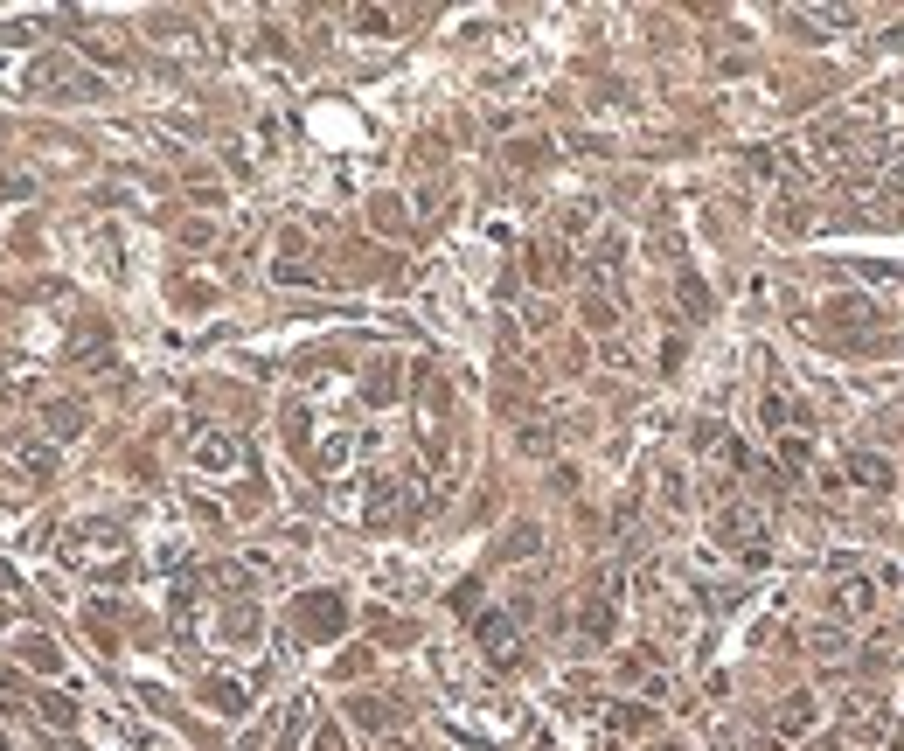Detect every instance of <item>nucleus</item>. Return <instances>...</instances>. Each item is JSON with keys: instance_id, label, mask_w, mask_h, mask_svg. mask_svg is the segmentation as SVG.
Here are the masks:
<instances>
[{"instance_id": "nucleus-1", "label": "nucleus", "mask_w": 904, "mask_h": 751, "mask_svg": "<svg viewBox=\"0 0 904 751\" xmlns=\"http://www.w3.org/2000/svg\"><path fill=\"white\" fill-rule=\"evenodd\" d=\"M119 522H84L77 536H70V557H105V564H119Z\"/></svg>"}, {"instance_id": "nucleus-2", "label": "nucleus", "mask_w": 904, "mask_h": 751, "mask_svg": "<svg viewBox=\"0 0 904 751\" xmlns=\"http://www.w3.org/2000/svg\"><path fill=\"white\" fill-rule=\"evenodd\" d=\"M334 626H341V599H327V592H320V599L300 605V633H306V640H327Z\"/></svg>"}, {"instance_id": "nucleus-3", "label": "nucleus", "mask_w": 904, "mask_h": 751, "mask_svg": "<svg viewBox=\"0 0 904 751\" xmlns=\"http://www.w3.org/2000/svg\"><path fill=\"white\" fill-rule=\"evenodd\" d=\"M195 466H209V473L237 466V439H230V432H202V439H195Z\"/></svg>"}, {"instance_id": "nucleus-4", "label": "nucleus", "mask_w": 904, "mask_h": 751, "mask_svg": "<svg viewBox=\"0 0 904 751\" xmlns=\"http://www.w3.org/2000/svg\"><path fill=\"white\" fill-rule=\"evenodd\" d=\"M480 640H487V654H494V661H508V654H515V633L501 626V612H487V619H480Z\"/></svg>"}, {"instance_id": "nucleus-5", "label": "nucleus", "mask_w": 904, "mask_h": 751, "mask_svg": "<svg viewBox=\"0 0 904 751\" xmlns=\"http://www.w3.org/2000/svg\"><path fill=\"white\" fill-rule=\"evenodd\" d=\"M870 605H877L870 578H856V585H842V592H835V612H870Z\"/></svg>"}, {"instance_id": "nucleus-6", "label": "nucleus", "mask_w": 904, "mask_h": 751, "mask_svg": "<svg viewBox=\"0 0 904 751\" xmlns=\"http://www.w3.org/2000/svg\"><path fill=\"white\" fill-rule=\"evenodd\" d=\"M612 731L640 738V731H654V717H647V710H633V703H619V710H612Z\"/></svg>"}, {"instance_id": "nucleus-7", "label": "nucleus", "mask_w": 904, "mask_h": 751, "mask_svg": "<svg viewBox=\"0 0 904 751\" xmlns=\"http://www.w3.org/2000/svg\"><path fill=\"white\" fill-rule=\"evenodd\" d=\"M654 751H682V745H654Z\"/></svg>"}]
</instances>
